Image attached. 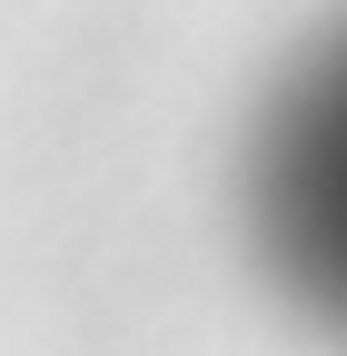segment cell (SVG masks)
I'll return each mask as SVG.
<instances>
[{
    "label": "cell",
    "mask_w": 347,
    "mask_h": 356,
    "mask_svg": "<svg viewBox=\"0 0 347 356\" xmlns=\"http://www.w3.org/2000/svg\"><path fill=\"white\" fill-rule=\"evenodd\" d=\"M258 228L278 248V277L327 327H347V40L278 99L258 159Z\"/></svg>",
    "instance_id": "6da1fadb"
}]
</instances>
